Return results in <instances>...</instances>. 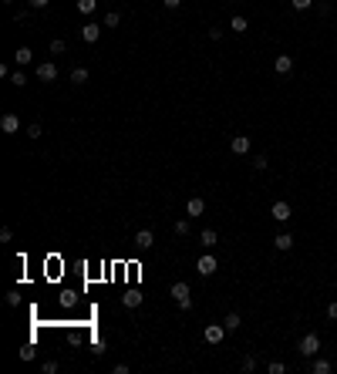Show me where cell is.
<instances>
[{"label":"cell","mask_w":337,"mask_h":374,"mask_svg":"<svg viewBox=\"0 0 337 374\" xmlns=\"http://www.w3.org/2000/svg\"><path fill=\"white\" fill-rule=\"evenodd\" d=\"M172 297H175V303H179L182 310H189V307H192V297H189V283L186 280L172 283Z\"/></svg>","instance_id":"1"},{"label":"cell","mask_w":337,"mask_h":374,"mask_svg":"<svg viewBox=\"0 0 337 374\" xmlns=\"http://www.w3.org/2000/svg\"><path fill=\"white\" fill-rule=\"evenodd\" d=\"M310 371H314V374H331L334 368H331V361H324V357H314V364H310Z\"/></svg>","instance_id":"14"},{"label":"cell","mask_w":337,"mask_h":374,"mask_svg":"<svg viewBox=\"0 0 337 374\" xmlns=\"http://www.w3.org/2000/svg\"><path fill=\"white\" fill-rule=\"evenodd\" d=\"M0 128L7 131V135H17V131H20V118H17V115H10V112H7L3 118H0Z\"/></svg>","instance_id":"5"},{"label":"cell","mask_w":337,"mask_h":374,"mask_svg":"<svg viewBox=\"0 0 337 374\" xmlns=\"http://www.w3.org/2000/svg\"><path fill=\"white\" fill-rule=\"evenodd\" d=\"M7 303H10V307H20V293H17V290H14V293H7Z\"/></svg>","instance_id":"31"},{"label":"cell","mask_w":337,"mask_h":374,"mask_svg":"<svg viewBox=\"0 0 337 374\" xmlns=\"http://www.w3.org/2000/svg\"><path fill=\"white\" fill-rule=\"evenodd\" d=\"M172 229H175V236H189V223H186V219H179Z\"/></svg>","instance_id":"22"},{"label":"cell","mask_w":337,"mask_h":374,"mask_svg":"<svg viewBox=\"0 0 337 374\" xmlns=\"http://www.w3.org/2000/svg\"><path fill=\"white\" fill-rule=\"evenodd\" d=\"M199 240H203V246H206V249H212V246L219 243V236H216V229H203V236H199Z\"/></svg>","instance_id":"15"},{"label":"cell","mask_w":337,"mask_h":374,"mask_svg":"<svg viewBox=\"0 0 337 374\" xmlns=\"http://www.w3.org/2000/svg\"><path fill=\"white\" fill-rule=\"evenodd\" d=\"M17 64H31V61H34V51H31V47H17Z\"/></svg>","instance_id":"17"},{"label":"cell","mask_w":337,"mask_h":374,"mask_svg":"<svg viewBox=\"0 0 337 374\" xmlns=\"http://www.w3.org/2000/svg\"><path fill=\"white\" fill-rule=\"evenodd\" d=\"M290 3H294V10H307V7H310L314 0H290Z\"/></svg>","instance_id":"29"},{"label":"cell","mask_w":337,"mask_h":374,"mask_svg":"<svg viewBox=\"0 0 337 374\" xmlns=\"http://www.w3.org/2000/svg\"><path fill=\"white\" fill-rule=\"evenodd\" d=\"M71 81H75V84H84V81H88V68H75V71H71Z\"/></svg>","instance_id":"19"},{"label":"cell","mask_w":337,"mask_h":374,"mask_svg":"<svg viewBox=\"0 0 337 374\" xmlns=\"http://www.w3.org/2000/svg\"><path fill=\"white\" fill-rule=\"evenodd\" d=\"M94 7H98V0H78V10L81 14H94Z\"/></svg>","instance_id":"20"},{"label":"cell","mask_w":337,"mask_h":374,"mask_svg":"<svg viewBox=\"0 0 337 374\" xmlns=\"http://www.w3.org/2000/svg\"><path fill=\"white\" fill-rule=\"evenodd\" d=\"M38 78H41V81H54V78H57V64H51V61L38 64Z\"/></svg>","instance_id":"9"},{"label":"cell","mask_w":337,"mask_h":374,"mask_svg":"<svg viewBox=\"0 0 337 374\" xmlns=\"http://www.w3.org/2000/svg\"><path fill=\"white\" fill-rule=\"evenodd\" d=\"M10 84H17V88H24V84H27V78H24V71H14V75H10Z\"/></svg>","instance_id":"24"},{"label":"cell","mask_w":337,"mask_h":374,"mask_svg":"<svg viewBox=\"0 0 337 374\" xmlns=\"http://www.w3.org/2000/svg\"><path fill=\"white\" fill-rule=\"evenodd\" d=\"M327 317L337 320V300H334V303H327Z\"/></svg>","instance_id":"34"},{"label":"cell","mask_w":337,"mask_h":374,"mask_svg":"<svg viewBox=\"0 0 337 374\" xmlns=\"http://www.w3.org/2000/svg\"><path fill=\"white\" fill-rule=\"evenodd\" d=\"M273 246H277V249H283V253H287V249L294 246V236H290V233H280V236L273 240Z\"/></svg>","instance_id":"16"},{"label":"cell","mask_w":337,"mask_h":374,"mask_svg":"<svg viewBox=\"0 0 337 374\" xmlns=\"http://www.w3.org/2000/svg\"><path fill=\"white\" fill-rule=\"evenodd\" d=\"M47 3H51V0H31V7H34V10H44Z\"/></svg>","instance_id":"36"},{"label":"cell","mask_w":337,"mask_h":374,"mask_svg":"<svg viewBox=\"0 0 337 374\" xmlns=\"http://www.w3.org/2000/svg\"><path fill=\"white\" fill-rule=\"evenodd\" d=\"M266 371H270V374H283V371H287V368H283L280 361H270V368H266Z\"/></svg>","instance_id":"27"},{"label":"cell","mask_w":337,"mask_h":374,"mask_svg":"<svg viewBox=\"0 0 337 374\" xmlns=\"http://www.w3.org/2000/svg\"><path fill=\"white\" fill-rule=\"evenodd\" d=\"M317 351H320V337L317 334H303L300 337V354L303 357H317Z\"/></svg>","instance_id":"2"},{"label":"cell","mask_w":337,"mask_h":374,"mask_svg":"<svg viewBox=\"0 0 337 374\" xmlns=\"http://www.w3.org/2000/svg\"><path fill=\"white\" fill-rule=\"evenodd\" d=\"M256 371V357H243V374H253Z\"/></svg>","instance_id":"23"},{"label":"cell","mask_w":337,"mask_h":374,"mask_svg":"<svg viewBox=\"0 0 337 374\" xmlns=\"http://www.w3.org/2000/svg\"><path fill=\"white\" fill-rule=\"evenodd\" d=\"M196 270H199L203 277H212V273L219 270V263H216V256H212V253H206V256H199V263H196Z\"/></svg>","instance_id":"4"},{"label":"cell","mask_w":337,"mask_h":374,"mask_svg":"<svg viewBox=\"0 0 337 374\" xmlns=\"http://www.w3.org/2000/svg\"><path fill=\"white\" fill-rule=\"evenodd\" d=\"M273 68H277L280 75H290V71H294V57H290V54H280L277 61H273Z\"/></svg>","instance_id":"11"},{"label":"cell","mask_w":337,"mask_h":374,"mask_svg":"<svg viewBox=\"0 0 337 374\" xmlns=\"http://www.w3.org/2000/svg\"><path fill=\"white\" fill-rule=\"evenodd\" d=\"M229 27H233L236 34H243V31H246V27H250V24H246V17H240V14H236V17L229 20Z\"/></svg>","instance_id":"18"},{"label":"cell","mask_w":337,"mask_h":374,"mask_svg":"<svg viewBox=\"0 0 337 374\" xmlns=\"http://www.w3.org/2000/svg\"><path fill=\"white\" fill-rule=\"evenodd\" d=\"M118 24H122V17H118V14H115V10H112V14L105 17V27H118Z\"/></svg>","instance_id":"25"},{"label":"cell","mask_w":337,"mask_h":374,"mask_svg":"<svg viewBox=\"0 0 337 374\" xmlns=\"http://www.w3.org/2000/svg\"><path fill=\"white\" fill-rule=\"evenodd\" d=\"M229 149H233V155H246L250 152V135H233Z\"/></svg>","instance_id":"6"},{"label":"cell","mask_w":337,"mask_h":374,"mask_svg":"<svg viewBox=\"0 0 337 374\" xmlns=\"http://www.w3.org/2000/svg\"><path fill=\"white\" fill-rule=\"evenodd\" d=\"M253 168L263 172V168H266V155H256V159H253Z\"/></svg>","instance_id":"28"},{"label":"cell","mask_w":337,"mask_h":374,"mask_svg":"<svg viewBox=\"0 0 337 374\" xmlns=\"http://www.w3.org/2000/svg\"><path fill=\"white\" fill-rule=\"evenodd\" d=\"M203 337H206V344H223V337H226V324H209L206 331H203Z\"/></svg>","instance_id":"3"},{"label":"cell","mask_w":337,"mask_h":374,"mask_svg":"<svg viewBox=\"0 0 337 374\" xmlns=\"http://www.w3.org/2000/svg\"><path fill=\"white\" fill-rule=\"evenodd\" d=\"M27 138H41V125H27Z\"/></svg>","instance_id":"30"},{"label":"cell","mask_w":337,"mask_h":374,"mask_svg":"<svg viewBox=\"0 0 337 374\" xmlns=\"http://www.w3.org/2000/svg\"><path fill=\"white\" fill-rule=\"evenodd\" d=\"M270 216H273L277 223H287V219H290V203H273Z\"/></svg>","instance_id":"8"},{"label":"cell","mask_w":337,"mask_h":374,"mask_svg":"<svg viewBox=\"0 0 337 374\" xmlns=\"http://www.w3.org/2000/svg\"><path fill=\"white\" fill-rule=\"evenodd\" d=\"M51 54H64V41H61V38L51 41Z\"/></svg>","instance_id":"26"},{"label":"cell","mask_w":337,"mask_h":374,"mask_svg":"<svg viewBox=\"0 0 337 374\" xmlns=\"http://www.w3.org/2000/svg\"><path fill=\"white\" fill-rule=\"evenodd\" d=\"M226 331H236V327H240V324H243V320H240V314H226Z\"/></svg>","instance_id":"21"},{"label":"cell","mask_w":337,"mask_h":374,"mask_svg":"<svg viewBox=\"0 0 337 374\" xmlns=\"http://www.w3.org/2000/svg\"><path fill=\"white\" fill-rule=\"evenodd\" d=\"M135 246H138V249H152V246H155L152 229H138V233H135Z\"/></svg>","instance_id":"7"},{"label":"cell","mask_w":337,"mask_h":374,"mask_svg":"<svg viewBox=\"0 0 337 374\" xmlns=\"http://www.w3.org/2000/svg\"><path fill=\"white\" fill-rule=\"evenodd\" d=\"M57 371V361H44V374H54Z\"/></svg>","instance_id":"32"},{"label":"cell","mask_w":337,"mask_h":374,"mask_svg":"<svg viewBox=\"0 0 337 374\" xmlns=\"http://www.w3.org/2000/svg\"><path fill=\"white\" fill-rule=\"evenodd\" d=\"M27 17H31V10H24V7H20L17 14H14V20H17V24H20V20H27Z\"/></svg>","instance_id":"33"},{"label":"cell","mask_w":337,"mask_h":374,"mask_svg":"<svg viewBox=\"0 0 337 374\" xmlns=\"http://www.w3.org/2000/svg\"><path fill=\"white\" fill-rule=\"evenodd\" d=\"M162 3H166L168 10H179V7H182V0H162Z\"/></svg>","instance_id":"35"},{"label":"cell","mask_w":337,"mask_h":374,"mask_svg":"<svg viewBox=\"0 0 337 374\" xmlns=\"http://www.w3.org/2000/svg\"><path fill=\"white\" fill-rule=\"evenodd\" d=\"M122 303H125L128 310H135V307L142 303V293H138V290H125V293H122Z\"/></svg>","instance_id":"12"},{"label":"cell","mask_w":337,"mask_h":374,"mask_svg":"<svg viewBox=\"0 0 337 374\" xmlns=\"http://www.w3.org/2000/svg\"><path fill=\"white\" fill-rule=\"evenodd\" d=\"M186 212H189V216H203V212H206V203H203V199H199V196H196V199H189V206H186Z\"/></svg>","instance_id":"13"},{"label":"cell","mask_w":337,"mask_h":374,"mask_svg":"<svg viewBox=\"0 0 337 374\" xmlns=\"http://www.w3.org/2000/svg\"><path fill=\"white\" fill-rule=\"evenodd\" d=\"M81 38L88 41V44H94V41L101 38V24H84L81 27Z\"/></svg>","instance_id":"10"}]
</instances>
